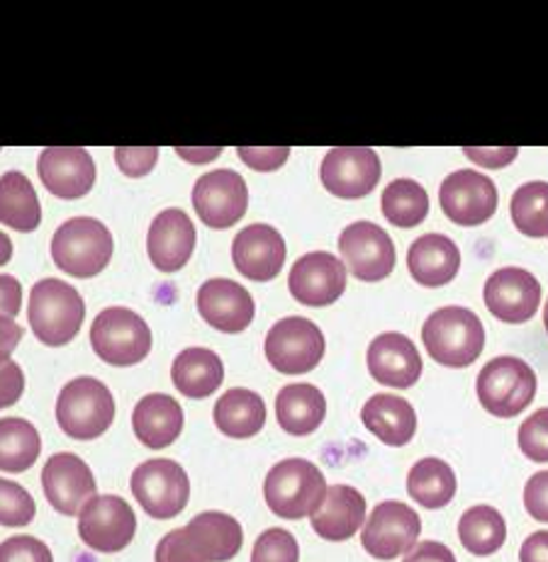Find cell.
I'll use <instances>...</instances> for the list:
<instances>
[{"instance_id": "obj_40", "label": "cell", "mask_w": 548, "mask_h": 562, "mask_svg": "<svg viewBox=\"0 0 548 562\" xmlns=\"http://www.w3.org/2000/svg\"><path fill=\"white\" fill-rule=\"evenodd\" d=\"M519 448L534 463H548V407L534 412L519 426Z\"/></svg>"}, {"instance_id": "obj_15", "label": "cell", "mask_w": 548, "mask_h": 562, "mask_svg": "<svg viewBox=\"0 0 548 562\" xmlns=\"http://www.w3.org/2000/svg\"><path fill=\"white\" fill-rule=\"evenodd\" d=\"M439 202L444 215L458 227H478L497 212V188L485 173H476L471 168L449 173L439 190Z\"/></svg>"}, {"instance_id": "obj_25", "label": "cell", "mask_w": 548, "mask_h": 562, "mask_svg": "<svg viewBox=\"0 0 548 562\" xmlns=\"http://www.w3.org/2000/svg\"><path fill=\"white\" fill-rule=\"evenodd\" d=\"M312 528L324 541L342 543L366 524V499L359 490L349 485H332L320 507L310 514Z\"/></svg>"}, {"instance_id": "obj_3", "label": "cell", "mask_w": 548, "mask_h": 562, "mask_svg": "<svg viewBox=\"0 0 548 562\" xmlns=\"http://www.w3.org/2000/svg\"><path fill=\"white\" fill-rule=\"evenodd\" d=\"M86 317L83 297L69 283L44 278L30 292V327L44 346H66L76 339Z\"/></svg>"}, {"instance_id": "obj_41", "label": "cell", "mask_w": 548, "mask_h": 562, "mask_svg": "<svg viewBox=\"0 0 548 562\" xmlns=\"http://www.w3.org/2000/svg\"><path fill=\"white\" fill-rule=\"evenodd\" d=\"M0 562H54L52 550L35 536H13L0 543Z\"/></svg>"}, {"instance_id": "obj_10", "label": "cell", "mask_w": 548, "mask_h": 562, "mask_svg": "<svg viewBox=\"0 0 548 562\" xmlns=\"http://www.w3.org/2000/svg\"><path fill=\"white\" fill-rule=\"evenodd\" d=\"M264 351L268 363L283 375H303L324 358V334L305 317H286L266 334Z\"/></svg>"}, {"instance_id": "obj_22", "label": "cell", "mask_w": 548, "mask_h": 562, "mask_svg": "<svg viewBox=\"0 0 548 562\" xmlns=\"http://www.w3.org/2000/svg\"><path fill=\"white\" fill-rule=\"evenodd\" d=\"M198 312L212 329L239 334L249 329L256 305L249 290L227 278H212L198 290Z\"/></svg>"}, {"instance_id": "obj_23", "label": "cell", "mask_w": 548, "mask_h": 562, "mask_svg": "<svg viewBox=\"0 0 548 562\" xmlns=\"http://www.w3.org/2000/svg\"><path fill=\"white\" fill-rule=\"evenodd\" d=\"M368 370L383 387L407 390L422 378V356L405 334L385 331L368 346Z\"/></svg>"}, {"instance_id": "obj_26", "label": "cell", "mask_w": 548, "mask_h": 562, "mask_svg": "<svg viewBox=\"0 0 548 562\" xmlns=\"http://www.w3.org/2000/svg\"><path fill=\"white\" fill-rule=\"evenodd\" d=\"M407 268L422 288H444L458 276L461 251L449 236L424 234L410 246Z\"/></svg>"}, {"instance_id": "obj_6", "label": "cell", "mask_w": 548, "mask_h": 562, "mask_svg": "<svg viewBox=\"0 0 548 562\" xmlns=\"http://www.w3.org/2000/svg\"><path fill=\"white\" fill-rule=\"evenodd\" d=\"M115 419V400L105 382L76 378L66 382L57 400V422L76 441H93L103 436Z\"/></svg>"}, {"instance_id": "obj_39", "label": "cell", "mask_w": 548, "mask_h": 562, "mask_svg": "<svg viewBox=\"0 0 548 562\" xmlns=\"http://www.w3.org/2000/svg\"><path fill=\"white\" fill-rule=\"evenodd\" d=\"M300 548L295 536L286 528H268L254 543L251 562H298Z\"/></svg>"}, {"instance_id": "obj_42", "label": "cell", "mask_w": 548, "mask_h": 562, "mask_svg": "<svg viewBox=\"0 0 548 562\" xmlns=\"http://www.w3.org/2000/svg\"><path fill=\"white\" fill-rule=\"evenodd\" d=\"M115 161L120 171L130 178L147 176L159 161V149L156 146H142V149H130V146H118Z\"/></svg>"}, {"instance_id": "obj_16", "label": "cell", "mask_w": 548, "mask_h": 562, "mask_svg": "<svg viewBox=\"0 0 548 562\" xmlns=\"http://www.w3.org/2000/svg\"><path fill=\"white\" fill-rule=\"evenodd\" d=\"M320 178L327 193L344 200H359L373 193L378 186L380 159L368 146H337L322 159Z\"/></svg>"}, {"instance_id": "obj_4", "label": "cell", "mask_w": 548, "mask_h": 562, "mask_svg": "<svg viewBox=\"0 0 548 562\" xmlns=\"http://www.w3.org/2000/svg\"><path fill=\"white\" fill-rule=\"evenodd\" d=\"M324 494H327V482L322 470L305 458L281 460L268 470L264 482L268 509L288 521L310 516L322 504Z\"/></svg>"}, {"instance_id": "obj_51", "label": "cell", "mask_w": 548, "mask_h": 562, "mask_svg": "<svg viewBox=\"0 0 548 562\" xmlns=\"http://www.w3.org/2000/svg\"><path fill=\"white\" fill-rule=\"evenodd\" d=\"M178 154L183 156V159H188V161H212V159H217V154H220V149H203V151H190V149H176Z\"/></svg>"}, {"instance_id": "obj_18", "label": "cell", "mask_w": 548, "mask_h": 562, "mask_svg": "<svg viewBox=\"0 0 548 562\" xmlns=\"http://www.w3.org/2000/svg\"><path fill=\"white\" fill-rule=\"evenodd\" d=\"M483 300L495 319L524 324L541 305V285L524 268H500L485 280Z\"/></svg>"}, {"instance_id": "obj_27", "label": "cell", "mask_w": 548, "mask_h": 562, "mask_svg": "<svg viewBox=\"0 0 548 562\" xmlns=\"http://www.w3.org/2000/svg\"><path fill=\"white\" fill-rule=\"evenodd\" d=\"M132 426L142 446L166 448L183 431V409L174 397L152 392V395L142 397L137 407H134Z\"/></svg>"}, {"instance_id": "obj_31", "label": "cell", "mask_w": 548, "mask_h": 562, "mask_svg": "<svg viewBox=\"0 0 548 562\" xmlns=\"http://www.w3.org/2000/svg\"><path fill=\"white\" fill-rule=\"evenodd\" d=\"M215 426L230 438H251L266 426V404L251 390H227L215 404Z\"/></svg>"}, {"instance_id": "obj_38", "label": "cell", "mask_w": 548, "mask_h": 562, "mask_svg": "<svg viewBox=\"0 0 548 562\" xmlns=\"http://www.w3.org/2000/svg\"><path fill=\"white\" fill-rule=\"evenodd\" d=\"M35 514L37 504L30 497V492L18 482L0 477V526H27L35 519Z\"/></svg>"}, {"instance_id": "obj_37", "label": "cell", "mask_w": 548, "mask_h": 562, "mask_svg": "<svg viewBox=\"0 0 548 562\" xmlns=\"http://www.w3.org/2000/svg\"><path fill=\"white\" fill-rule=\"evenodd\" d=\"M514 227L532 239L548 236V183L532 181L514 190L510 202Z\"/></svg>"}, {"instance_id": "obj_53", "label": "cell", "mask_w": 548, "mask_h": 562, "mask_svg": "<svg viewBox=\"0 0 548 562\" xmlns=\"http://www.w3.org/2000/svg\"><path fill=\"white\" fill-rule=\"evenodd\" d=\"M544 327L548 331V300H546V307H544Z\"/></svg>"}, {"instance_id": "obj_52", "label": "cell", "mask_w": 548, "mask_h": 562, "mask_svg": "<svg viewBox=\"0 0 548 562\" xmlns=\"http://www.w3.org/2000/svg\"><path fill=\"white\" fill-rule=\"evenodd\" d=\"M13 258V241L5 232H0V266H5Z\"/></svg>"}, {"instance_id": "obj_8", "label": "cell", "mask_w": 548, "mask_h": 562, "mask_svg": "<svg viewBox=\"0 0 548 562\" xmlns=\"http://www.w3.org/2000/svg\"><path fill=\"white\" fill-rule=\"evenodd\" d=\"M91 346L100 361L110 366H137L152 351V329L137 312L127 307H110L93 319Z\"/></svg>"}, {"instance_id": "obj_19", "label": "cell", "mask_w": 548, "mask_h": 562, "mask_svg": "<svg viewBox=\"0 0 548 562\" xmlns=\"http://www.w3.org/2000/svg\"><path fill=\"white\" fill-rule=\"evenodd\" d=\"M42 487L54 509L64 516H78L93 497H98L93 470L83 458L57 453L42 470Z\"/></svg>"}, {"instance_id": "obj_30", "label": "cell", "mask_w": 548, "mask_h": 562, "mask_svg": "<svg viewBox=\"0 0 548 562\" xmlns=\"http://www.w3.org/2000/svg\"><path fill=\"white\" fill-rule=\"evenodd\" d=\"M171 378L176 390L190 400H205L225 380L222 358L210 348H186L176 356Z\"/></svg>"}, {"instance_id": "obj_7", "label": "cell", "mask_w": 548, "mask_h": 562, "mask_svg": "<svg viewBox=\"0 0 548 562\" xmlns=\"http://www.w3.org/2000/svg\"><path fill=\"white\" fill-rule=\"evenodd\" d=\"M476 390L480 407L488 414L497 419H512L534 402L536 375L522 358L500 356L480 370Z\"/></svg>"}, {"instance_id": "obj_12", "label": "cell", "mask_w": 548, "mask_h": 562, "mask_svg": "<svg viewBox=\"0 0 548 562\" xmlns=\"http://www.w3.org/2000/svg\"><path fill=\"white\" fill-rule=\"evenodd\" d=\"M422 521L417 512L402 502H383L368 516L361 531V546L378 560H395L417 546Z\"/></svg>"}, {"instance_id": "obj_21", "label": "cell", "mask_w": 548, "mask_h": 562, "mask_svg": "<svg viewBox=\"0 0 548 562\" xmlns=\"http://www.w3.org/2000/svg\"><path fill=\"white\" fill-rule=\"evenodd\" d=\"M232 261L244 278L256 280V283L273 280L286 263V241L281 232L273 229L271 224H249L234 236Z\"/></svg>"}, {"instance_id": "obj_11", "label": "cell", "mask_w": 548, "mask_h": 562, "mask_svg": "<svg viewBox=\"0 0 548 562\" xmlns=\"http://www.w3.org/2000/svg\"><path fill=\"white\" fill-rule=\"evenodd\" d=\"M78 536L98 553H120L137 533V516L130 504L115 494H100L78 514Z\"/></svg>"}, {"instance_id": "obj_49", "label": "cell", "mask_w": 548, "mask_h": 562, "mask_svg": "<svg viewBox=\"0 0 548 562\" xmlns=\"http://www.w3.org/2000/svg\"><path fill=\"white\" fill-rule=\"evenodd\" d=\"M22 336H25V329L15 319L0 317V366L10 361V356H13L18 344L22 341Z\"/></svg>"}, {"instance_id": "obj_32", "label": "cell", "mask_w": 548, "mask_h": 562, "mask_svg": "<svg viewBox=\"0 0 548 562\" xmlns=\"http://www.w3.org/2000/svg\"><path fill=\"white\" fill-rule=\"evenodd\" d=\"M42 222L40 198L20 171L0 176V224L15 232H35Z\"/></svg>"}, {"instance_id": "obj_20", "label": "cell", "mask_w": 548, "mask_h": 562, "mask_svg": "<svg viewBox=\"0 0 548 562\" xmlns=\"http://www.w3.org/2000/svg\"><path fill=\"white\" fill-rule=\"evenodd\" d=\"M37 171L44 188L61 200L83 198L96 183L93 156L81 146H49L40 154Z\"/></svg>"}, {"instance_id": "obj_46", "label": "cell", "mask_w": 548, "mask_h": 562, "mask_svg": "<svg viewBox=\"0 0 548 562\" xmlns=\"http://www.w3.org/2000/svg\"><path fill=\"white\" fill-rule=\"evenodd\" d=\"M22 310V288L13 276H0V317L15 319Z\"/></svg>"}, {"instance_id": "obj_13", "label": "cell", "mask_w": 548, "mask_h": 562, "mask_svg": "<svg viewBox=\"0 0 548 562\" xmlns=\"http://www.w3.org/2000/svg\"><path fill=\"white\" fill-rule=\"evenodd\" d=\"M346 271L364 283H378L395 271V244L373 222H354L339 234Z\"/></svg>"}, {"instance_id": "obj_5", "label": "cell", "mask_w": 548, "mask_h": 562, "mask_svg": "<svg viewBox=\"0 0 548 562\" xmlns=\"http://www.w3.org/2000/svg\"><path fill=\"white\" fill-rule=\"evenodd\" d=\"M115 251L113 234L93 217L66 220L52 236V258L59 271L74 278H93L105 271Z\"/></svg>"}, {"instance_id": "obj_45", "label": "cell", "mask_w": 548, "mask_h": 562, "mask_svg": "<svg viewBox=\"0 0 548 562\" xmlns=\"http://www.w3.org/2000/svg\"><path fill=\"white\" fill-rule=\"evenodd\" d=\"M25 392V373L13 361L0 366V409L13 407Z\"/></svg>"}, {"instance_id": "obj_14", "label": "cell", "mask_w": 548, "mask_h": 562, "mask_svg": "<svg viewBox=\"0 0 548 562\" xmlns=\"http://www.w3.org/2000/svg\"><path fill=\"white\" fill-rule=\"evenodd\" d=\"M193 207L210 229H230L249 207V190L232 168L203 173L193 188Z\"/></svg>"}, {"instance_id": "obj_44", "label": "cell", "mask_w": 548, "mask_h": 562, "mask_svg": "<svg viewBox=\"0 0 548 562\" xmlns=\"http://www.w3.org/2000/svg\"><path fill=\"white\" fill-rule=\"evenodd\" d=\"M239 159L254 168V171H261V173H268V171H276V168H281L288 156H290V149L288 146H273V149H256V146H239L237 149Z\"/></svg>"}, {"instance_id": "obj_17", "label": "cell", "mask_w": 548, "mask_h": 562, "mask_svg": "<svg viewBox=\"0 0 548 562\" xmlns=\"http://www.w3.org/2000/svg\"><path fill=\"white\" fill-rule=\"evenodd\" d=\"M288 288L305 307L334 305L346 290V266L327 251L305 254L290 268Z\"/></svg>"}, {"instance_id": "obj_36", "label": "cell", "mask_w": 548, "mask_h": 562, "mask_svg": "<svg viewBox=\"0 0 548 562\" xmlns=\"http://www.w3.org/2000/svg\"><path fill=\"white\" fill-rule=\"evenodd\" d=\"M380 207H383V215L390 224H395L400 229H412L427 220L429 195L412 178H398L385 188Z\"/></svg>"}, {"instance_id": "obj_50", "label": "cell", "mask_w": 548, "mask_h": 562, "mask_svg": "<svg viewBox=\"0 0 548 562\" xmlns=\"http://www.w3.org/2000/svg\"><path fill=\"white\" fill-rule=\"evenodd\" d=\"M519 562H548V531H536L522 543Z\"/></svg>"}, {"instance_id": "obj_28", "label": "cell", "mask_w": 548, "mask_h": 562, "mask_svg": "<svg viewBox=\"0 0 548 562\" xmlns=\"http://www.w3.org/2000/svg\"><path fill=\"white\" fill-rule=\"evenodd\" d=\"M361 422L385 446H407L417 431V414L407 400L380 392L364 404Z\"/></svg>"}, {"instance_id": "obj_1", "label": "cell", "mask_w": 548, "mask_h": 562, "mask_svg": "<svg viewBox=\"0 0 548 562\" xmlns=\"http://www.w3.org/2000/svg\"><path fill=\"white\" fill-rule=\"evenodd\" d=\"M242 541V524L234 516L203 512L161 538L154 562H227L239 553Z\"/></svg>"}, {"instance_id": "obj_24", "label": "cell", "mask_w": 548, "mask_h": 562, "mask_svg": "<svg viewBox=\"0 0 548 562\" xmlns=\"http://www.w3.org/2000/svg\"><path fill=\"white\" fill-rule=\"evenodd\" d=\"M195 249V227L183 210L171 207L154 217L147 234V254L156 271L176 273L190 261Z\"/></svg>"}, {"instance_id": "obj_9", "label": "cell", "mask_w": 548, "mask_h": 562, "mask_svg": "<svg viewBox=\"0 0 548 562\" xmlns=\"http://www.w3.org/2000/svg\"><path fill=\"white\" fill-rule=\"evenodd\" d=\"M132 494L152 519H174L190 499V482L186 470L169 458L147 460L132 472Z\"/></svg>"}, {"instance_id": "obj_47", "label": "cell", "mask_w": 548, "mask_h": 562, "mask_svg": "<svg viewBox=\"0 0 548 562\" xmlns=\"http://www.w3.org/2000/svg\"><path fill=\"white\" fill-rule=\"evenodd\" d=\"M463 154L471 161L485 166V168H502L517 159L519 149L517 146H505V149H473V146H466Z\"/></svg>"}, {"instance_id": "obj_29", "label": "cell", "mask_w": 548, "mask_h": 562, "mask_svg": "<svg viewBox=\"0 0 548 562\" xmlns=\"http://www.w3.org/2000/svg\"><path fill=\"white\" fill-rule=\"evenodd\" d=\"M327 417V400L315 385H288L276 397V419L293 436L315 434Z\"/></svg>"}, {"instance_id": "obj_2", "label": "cell", "mask_w": 548, "mask_h": 562, "mask_svg": "<svg viewBox=\"0 0 548 562\" xmlns=\"http://www.w3.org/2000/svg\"><path fill=\"white\" fill-rule=\"evenodd\" d=\"M422 344L444 368H468L485 348V327L476 312L441 307L422 327Z\"/></svg>"}, {"instance_id": "obj_33", "label": "cell", "mask_w": 548, "mask_h": 562, "mask_svg": "<svg viewBox=\"0 0 548 562\" xmlns=\"http://www.w3.org/2000/svg\"><path fill=\"white\" fill-rule=\"evenodd\" d=\"M456 472L441 458H422L407 475L410 497L427 509H444L456 497Z\"/></svg>"}, {"instance_id": "obj_34", "label": "cell", "mask_w": 548, "mask_h": 562, "mask_svg": "<svg viewBox=\"0 0 548 562\" xmlns=\"http://www.w3.org/2000/svg\"><path fill=\"white\" fill-rule=\"evenodd\" d=\"M458 538L468 553L488 558L497 553L507 538V524L502 514L488 504H476L458 521Z\"/></svg>"}, {"instance_id": "obj_43", "label": "cell", "mask_w": 548, "mask_h": 562, "mask_svg": "<svg viewBox=\"0 0 548 562\" xmlns=\"http://www.w3.org/2000/svg\"><path fill=\"white\" fill-rule=\"evenodd\" d=\"M524 507L534 521L548 524V470L536 472L524 487Z\"/></svg>"}, {"instance_id": "obj_35", "label": "cell", "mask_w": 548, "mask_h": 562, "mask_svg": "<svg viewBox=\"0 0 548 562\" xmlns=\"http://www.w3.org/2000/svg\"><path fill=\"white\" fill-rule=\"evenodd\" d=\"M42 451L40 431L27 419H0V470L25 472L37 463Z\"/></svg>"}, {"instance_id": "obj_48", "label": "cell", "mask_w": 548, "mask_h": 562, "mask_svg": "<svg viewBox=\"0 0 548 562\" xmlns=\"http://www.w3.org/2000/svg\"><path fill=\"white\" fill-rule=\"evenodd\" d=\"M405 562H456V558L444 543L422 541L405 555Z\"/></svg>"}]
</instances>
